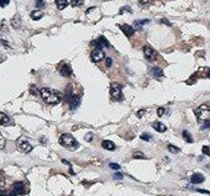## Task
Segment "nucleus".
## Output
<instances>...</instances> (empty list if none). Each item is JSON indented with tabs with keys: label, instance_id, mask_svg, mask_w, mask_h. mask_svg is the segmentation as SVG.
<instances>
[{
	"label": "nucleus",
	"instance_id": "obj_1",
	"mask_svg": "<svg viewBox=\"0 0 210 196\" xmlns=\"http://www.w3.org/2000/svg\"><path fill=\"white\" fill-rule=\"evenodd\" d=\"M38 94L41 95L42 100L46 104H49V105L58 104L61 101V94L57 90L51 89V88H41L38 90Z\"/></svg>",
	"mask_w": 210,
	"mask_h": 196
},
{
	"label": "nucleus",
	"instance_id": "obj_2",
	"mask_svg": "<svg viewBox=\"0 0 210 196\" xmlns=\"http://www.w3.org/2000/svg\"><path fill=\"white\" fill-rule=\"evenodd\" d=\"M59 143L62 144L63 147H67V148H71V149H75L78 148V142L75 141V138L72 136V135H68V133H64L59 137Z\"/></svg>",
	"mask_w": 210,
	"mask_h": 196
},
{
	"label": "nucleus",
	"instance_id": "obj_3",
	"mask_svg": "<svg viewBox=\"0 0 210 196\" xmlns=\"http://www.w3.org/2000/svg\"><path fill=\"white\" fill-rule=\"evenodd\" d=\"M194 113L199 121L202 122H205V121H209V117H210V109L208 105H202L194 110Z\"/></svg>",
	"mask_w": 210,
	"mask_h": 196
},
{
	"label": "nucleus",
	"instance_id": "obj_4",
	"mask_svg": "<svg viewBox=\"0 0 210 196\" xmlns=\"http://www.w3.org/2000/svg\"><path fill=\"white\" fill-rule=\"evenodd\" d=\"M110 96H111L114 100H123V91H121V85L117 83H111L110 84Z\"/></svg>",
	"mask_w": 210,
	"mask_h": 196
},
{
	"label": "nucleus",
	"instance_id": "obj_5",
	"mask_svg": "<svg viewBox=\"0 0 210 196\" xmlns=\"http://www.w3.org/2000/svg\"><path fill=\"white\" fill-rule=\"evenodd\" d=\"M16 147H17V149L20 152H22V153H28V152H31L32 148H34L25 137H20L16 141Z\"/></svg>",
	"mask_w": 210,
	"mask_h": 196
},
{
	"label": "nucleus",
	"instance_id": "obj_6",
	"mask_svg": "<svg viewBox=\"0 0 210 196\" xmlns=\"http://www.w3.org/2000/svg\"><path fill=\"white\" fill-rule=\"evenodd\" d=\"M58 72H59V74H61L62 77H66V78L72 75V68H71V66H68L67 63H62L61 66H59L58 67Z\"/></svg>",
	"mask_w": 210,
	"mask_h": 196
},
{
	"label": "nucleus",
	"instance_id": "obj_7",
	"mask_svg": "<svg viewBox=\"0 0 210 196\" xmlns=\"http://www.w3.org/2000/svg\"><path fill=\"white\" fill-rule=\"evenodd\" d=\"M143 54H145V58L148 59V60H153L157 57V52L149 46H145L143 47Z\"/></svg>",
	"mask_w": 210,
	"mask_h": 196
},
{
	"label": "nucleus",
	"instance_id": "obj_8",
	"mask_svg": "<svg viewBox=\"0 0 210 196\" xmlns=\"http://www.w3.org/2000/svg\"><path fill=\"white\" fill-rule=\"evenodd\" d=\"M90 58H92V60L93 62H95V63H98V62H102L104 58H105V53L103 52L102 49H94L93 52H92V54H90Z\"/></svg>",
	"mask_w": 210,
	"mask_h": 196
},
{
	"label": "nucleus",
	"instance_id": "obj_9",
	"mask_svg": "<svg viewBox=\"0 0 210 196\" xmlns=\"http://www.w3.org/2000/svg\"><path fill=\"white\" fill-rule=\"evenodd\" d=\"M119 28L125 34L126 37H131L135 34V28L132 26H130V25H126V24L125 25H119Z\"/></svg>",
	"mask_w": 210,
	"mask_h": 196
},
{
	"label": "nucleus",
	"instance_id": "obj_10",
	"mask_svg": "<svg viewBox=\"0 0 210 196\" xmlns=\"http://www.w3.org/2000/svg\"><path fill=\"white\" fill-rule=\"evenodd\" d=\"M69 105H71V109L72 110L78 109V106L81 105V96H79V95L71 96V99H69Z\"/></svg>",
	"mask_w": 210,
	"mask_h": 196
},
{
	"label": "nucleus",
	"instance_id": "obj_11",
	"mask_svg": "<svg viewBox=\"0 0 210 196\" xmlns=\"http://www.w3.org/2000/svg\"><path fill=\"white\" fill-rule=\"evenodd\" d=\"M22 189H24L22 183H15L14 186H13V191L10 192L7 196H16V195H19V194H21V192H22Z\"/></svg>",
	"mask_w": 210,
	"mask_h": 196
},
{
	"label": "nucleus",
	"instance_id": "obj_12",
	"mask_svg": "<svg viewBox=\"0 0 210 196\" xmlns=\"http://www.w3.org/2000/svg\"><path fill=\"white\" fill-rule=\"evenodd\" d=\"M205 179H204V177L202 174H199V173H195V174H193L192 175V178H191V181L193 183V184H200V183H203Z\"/></svg>",
	"mask_w": 210,
	"mask_h": 196
},
{
	"label": "nucleus",
	"instance_id": "obj_13",
	"mask_svg": "<svg viewBox=\"0 0 210 196\" xmlns=\"http://www.w3.org/2000/svg\"><path fill=\"white\" fill-rule=\"evenodd\" d=\"M152 127L157 131V132H166L167 131V127L163 125L162 122H159V121H156L152 123Z\"/></svg>",
	"mask_w": 210,
	"mask_h": 196
},
{
	"label": "nucleus",
	"instance_id": "obj_14",
	"mask_svg": "<svg viewBox=\"0 0 210 196\" xmlns=\"http://www.w3.org/2000/svg\"><path fill=\"white\" fill-rule=\"evenodd\" d=\"M151 74L156 78V79H159V78H162L163 77V72L161 68H158V67H153L152 70H151Z\"/></svg>",
	"mask_w": 210,
	"mask_h": 196
},
{
	"label": "nucleus",
	"instance_id": "obj_15",
	"mask_svg": "<svg viewBox=\"0 0 210 196\" xmlns=\"http://www.w3.org/2000/svg\"><path fill=\"white\" fill-rule=\"evenodd\" d=\"M102 147H103L104 149H108V151H114V149H115V144H114V142L106 139V141H103Z\"/></svg>",
	"mask_w": 210,
	"mask_h": 196
},
{
	"label": "nucleus",
	"instance_id": "obj_16",
	"mask_svg": "<svg viewBox=\"0 0 210 196\" xmlns=\"http://www.w3.org/2000/svg\"><path fill=\"white\" fill-rule=\"evenodd\" d=\"M96 41H98V43L102 47H106V48H109V47H110V43L108 42V39H106L104 36H99V38H98Z\"/></svg>",
	"mask_w": 210,
	"mask_h": 196
},
{
	"label": "nucleus",
	"instance_id": "obj_17",
	"mask_svg": "<svg viewBox=\"0 0 210 196\" xmlns=\"http://www.w3.org/2000/svg\"><path fill=\"white\" fill-rule=\"evenodd\" d=\"M55 3H56V6L59 10H63L64 7L68 6V1H67V0H55Z\"/></svg>",
	"mask_w": 210,
	"mask_h": 196
},
{
	"label": "nucleus",
	"instance_id": "obj_18",
	"mask_svg": "<svg viewBox=\"0 0 210 196\" xmlns=\"http://www.w3.org/2000/svg\"><path fill=\"white\" fill-rule=\"evenodd\" d=\"M11 25H13L15 28L20 27V25H21V20H20V16H19V15H16V16L11 20Z\"/></svg>",
	"mask_w": 210,
	"mask_h": 196
},
{
	"label": "nucleus",
	"instance_id": "obj_19",
	"mask_svg": "<svg viewBox=\"0 0 210 196\" xmlns=\"http://www.w3.org/2000/svg\"><path fill=\"white\" fill-rule=\"evenodd\" d=\"M42 16H43V14H42L41 11H38V10H36V11H32V13H31V19L35 20V21H36V20H40Z\"/></svg>",
	"mask_w": 210,
	"mask_h": 196
},
{
	"label": "nucleus",
	"instance_id": "obj_20",
	"mask_svg": "<svg viewBox=\"0 0 210 196\" xmlns=\"http://www.w3.org/2000/svg\"><path fill=\"white\" fill-rule=\"evenodd\" d=\"M9 117L5 115V113H3V112H0V125H7L9 123Z\"/></svg>",
	"mask_w": 210,
	"mask_h": 196
},
{
	"label": "nucleus",
	"instance_id": "obj_21",
	"mask_svg": "<svg viewBox=\"0 0 210 196\" xmlns=\"http://www.w3.org/2000/svg\"><path fill=\"white\" fill-rule=\"evenodd\" d=\"M149 22V20H141V21H140V20H136L135 21V26H136V28H138V30H141V27H142V25H145V24H148Z\"/></svg>",
	"mask_w": 210,
	"mask_h": 196
},
{
	"label": "nucleus",
	"instance_id": "obj_22",
	"mask_svg": "<svg viewBox=\"0 0 210 196\" xmlns=\"http://www.w3.org/2000/svg\"><path fill=\"white\" fill-rule=\"evenodd\" d=\"M182 135H183V138L185 139V142H188V143H192L193 142V138L191 136V133H188V131H183Z\"/></svg>",
	"mask_w": 210,
	"mask_h": 196
},
{
	"label": "nucleus",
	"instance_id": "obj_23",
	"mask_svg": "<svg viewBox=\"0 0 210 196\" xmlns=\"http://www.w3.org/2000/svg\"><path fill=\"white\" fill-rule=\"evenodd\" d=\"M168 151L171 152V153H173V154H177L179 152V148L176 147V146H173V144H168Z\"/></svg>",
	"mask_w": 210,
	"mask_h": 196
},
{
	"label": "nucleus",
	"instance_id": "obj_24",
	"mask_svg": "<svg viewBox=\"0 0 210 196\" xmlns=\"http://www.w3.org/2000/svg\"><path fill=\"white\" fill-rule=\"evenodd\" d=\"M71 4L73 6H81L84 4V0H71Z\"/></svg>",
	"mask_w": 210,
	"mask_h": 196
},
{
	"label": "nucleus",
	"instance_id": "obj_25",
	"mask_svg": "<svg viewBox=\"0 0 210 196\" xmlns=\"http://www.w3.org/2000/svg\"><path fill=\"white\" fill-rule=\"evenodd\" d=\"M119 13H120V14H124V13H132V9L130 7V6H124V7L120 9Z\"/></svg>",
	"mask_w": 210,
	"mask_h": 196
},
{
	"label": "nucleus",
	"instance_id": "obj_26",
	"mask_svg": "<svg viewBox=\"0 0 210 196\" xmlns=\"http://www.w3.org/2000/svg\"><path fill=\"white\" fill-rule=\"evenodd\" d=\"M140 138L143 139V141H151V139H152V136L148 135V133H142V135L140 136Z\"/></svg>",
	"mask_w": 210,
	"mask_h": 196
},
{
	"label": "nucleus",
	"instance_id": "obj_27",
	"mask_svg": "<svg viewBox=\"0 0 210 196\" xmlns=\"http://www.w3.org/2000/svg\"><path fill=\"white\" fill-rule=\"evenodd\" d=\"M30 92H31L32 95H37L38 94V89L36 88V85H31V86H30Z\"/></svg>",
	"mask_w": 210,
	"mask_h": 196
},
{
	"label": "nucleus",
	"instance_id": "obj_28",
	"mask_svg": "<svg viewBox=\"0 0 210 196\" xmlns=\"http://www.w3.org/2000/svg\"><path fill=\"white\" fill-rule=\"evenodd\" d=\"M36 6L37 7H45L46 6V1H45V0H36Z\"/></svg>",
	"mask_w": 210,
	"mask_h": 196
},
{
	"label": "nucleus",
	"instance_id": "obj_29",
	"mask_svg": "<svg viewBox=\"0 0 210 196\" xmlns=\"http://www.w3.org/2000/svg\"><path fill=\"white\" fill-rule=\"evenodd\" d=\"M164 113H166V110H164V107H158V109H157V115H158L159 117H161V116H163Z\"/></svg>",
	"mask_w": 210,
	"mask_h": 196
},
{
	"label": "nucleus",
	"instance_id": "obj_30",
	"mask_svg": "<svg viewBox=\"0 0 210 196\" xmlns=\"http://www.w3.org/2000/svg\"><path fill=\"white\" fill-rule=\"evenodd\" d=\"M135 159H140V158H141V159H145L146 157H145V154H142V153H134V156H132Z\"/></svg>",
	"mask_w": 210,
	"mask_h": 196
},
{
	"label": "nucleus",
	"instance_id": "obj_31",
	"mask_svg": "<svg viewBox=\"0 0 210 196\" xmlns=\"http://www.w3.org/2000/svg\"><path fill=\"white\" fill-rule=\"evenodd\" d=\"M109 167H110V169H113V170H119L120 169V165L116 164V163H110Z\"/></svg>",
	"mask_w": 210,
	"mask_h": 196
},
{
	"label": "nucleus",
	"instance_id": "obj_32",
	"mask_svg": "<svg viewBox=\"0 0 210 196\" xmlns=\"http://www.w3.org/2000/svg\"><path fill=\"white\" fill-rule=\"evenodd\" d=\"M5 143H6V141H5V138L0 135V149H3L4 147H5Z\"/></svg>",
	"mask_w": 210,
	"mask_h": 196
},
{
	"label": "nucleus",
	"instance_id": "obj_33",
	"mask_svg": "<svg viewBox=\"0 0 210 196\" xmlns=\"http://www.w3.org/2000/svg\"><path fill=\"white\" fill-rule=\"evenodd\" d=\"M123 178H124V175L121 173H115L114 174V179H116V180H121Z\"/></svg>",
	"mask_w": 210,
	"mask_h": 196
},
{
	"label": "nucleus",
	"instance_id": "obj_34",
	"mask_svg": "<svg viewBox=\"0 0 210 196\" xmlns=\"http://www.w3.org/2000/svg\"><path fill=\"white\" fill-rule=\"evenodd\" d=\"M9 3H10V0H0V6H1V7H5Z\"/></svg>",
	"mask_w": 210,
	"mask_h": 196
},
{
	"label": "nucleus",
	"instance_id": "obj_35",
	"mask_svg": "<svg viewBox=\"0 0 210 196\" xmlns=\"http://www.w3.org/2000/svg\"><path fill=\"white\" fill-rule=\"evenodd\" d=\"M203 153L205 154V156H209V154H210V149H209L208 146H204L203 147Z\"/></svg>",
	"mask_w": 210,
	"mask_h": 196
},
{
	"label": "nucleus",
	"instance_id": "obj_36",
	"mask_svg": "<svg viewBox=\"0 0 210 196\" xmlns=\"http://www.w3.org/2000/svg\"><path fill=\"white\" fill-rule=\"evenodd\" d=\"M92 139H93V133H87V135H85V141L90 142Z\"/></svg>",
	"mask_w": 210,
	"mask_h": 196
},
{
	"label": "nucleus",
	"instance_id": "obj_37",
	"mask_svg": "<svg viewBox=\"0 0 210 196\" xmlns=\"http://www.w3.org/2000/svg\"><path fill=\"white\" fill-rule=\"evenodd\" d=\"M105 62H106V67H111L113 66V59L111 58H106Z\"/></svg>",
	"mask_w": 210,
	"mask_h": 196
},
{
	"label": "nucleus",
	"instance_id": "obj_38",
	"mask_svg": "<svg viewBox=\"0 0 210 196\" xmlns=\"http://www.w3.org/2000/svg\"><path fill=\"white\" fill-rule=\"evenodd\" d=\"M209 126H210V123H209V121H205V123L202 126V130H208L209 128Z\"/></svg>",
	"mask_w": 210,
	"mask_h": 196
},
{
	"label": "nucleus",
	"instance_id": "obj_39",
	"mask_svg": "<svg viewBox=\"0 0 210 196\" xmlns=\"http://www.w3.org/2000/svg\"><path fill=\"white\" fill-rule=\"evenodd\" d=\"M4 185H5V180L3 178V175H0V188H3Z\"/></svg>",
	"mask_w": 210,
	"mask_h": 196
},
{
	"label": "nucleus",
	"instance_id": "obj_40",
	"mask_svg": "<svg viewBox=\"0 0 210 196\" xmlns=\"http://www.w3.org/2000/svg\"><path fill=\"white\" fill-rule=\"evenodd\" d=\"M153 0H140V3H141L142 5H146V4H149V3H152Z\"/></svg>",
	"mask_w": 210,
	"mask_h": 196
},
{
	"label": "nucleus",
	"instance_id": "obj_41",
	"mask_svg": "<svg viewBox=\"0 0 210 196\" xmlns=\"http://www.w3.org/2000/svg\"><path fill=\"white\" fill-rule=\"evenodd\" d=\"M143 113H145V110H140V111L136 113V115H137V117H140V118H141V117L143 116Z\"/></svg>",
	"mask_w": 210,
	"mask_h": 196
},
{
	"label": "nucleus",
	"instance_id": "obj_42",
	"mask_svg": "<svg viewBox=\"0 0 210 196\" xmlns=\"http://www.w3.org/2000/svg\"><path fill=\"white\" fill-rule=\"evenodd\" d=\"M162 22L166 24V25H168V26H171V22H169L168 20H166V19H162Z\"/></svg>",
	"mask_w": 210,
	"mask_h": 196
}]
</instances>
